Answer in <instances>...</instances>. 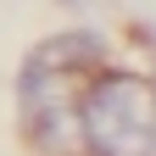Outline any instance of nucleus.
Returning <instances> with one entry per match:
<instances>
[{
	"label": "nucleus",
	"mask_w": 156,
	"mask_h": 156,
	"mask_svg": "<svg viewBox=\"0 0 156 156\" xmlns=\"http://www.w3.org/2000/svg\"><path fill=\"white\" fill-rule=\"evenodd\" d=\"M23 128L45 156H73L78 151V78L50 73L28 56L23 67Z\"/></svg>",
	"instance_id": "f03ea898"
},
{
	"label": "nucleus",
	"mask_w": 156,
	"mask_h": 156,
	"mask_svg": "<svg viewBox=\"0 0 156 156\" xmlns=\"http://www.w3.org/2000/svg\"><path fill=\"white\" fill-rule=\"evenodd\" d=\"M78 151L84 156H156V84L128 67L89 73L78 95Z\"/></svg>",
	"instance_id": "f257e3e1"
},
{
	"label": "nucleus",
	"mask_w": 156,
	"mask_h": 156,
	"mask_svg": "<svg viewBox=\"0 0 156 156\" xmlns=\"http://www.w3.org/2000/svg\"><path fill=\"white\" fill-rule=\"evenodd\" d=\"M34 62H39V67H50V73H73V78H84V73H101V62H106V39H101V34H89V28L50 34L45 45L34 50Z\"/></svg>",
	"instance_id": "7ed1b4c3"
}]
</instances>
